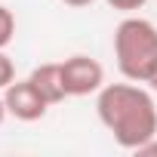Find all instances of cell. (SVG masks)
<instances>
[{
    "label": "cell",
    "instance_id": "12",
    "mask_svg": "<svg viewBox=\"0 0 157 157\" xmlns=\"http://www.w3.org/2000/svg\"><path fill=\"white\" fill-rule=\"evenodd\" d=\"M148 86H154V90H157V68H154V74L148 77Z\"/></svg>",
    "mask_w": 157,
    "mask_h": 157
},
{
    "label": "cell",
    "instance_id": "9",
    "mask_svg": "<svg viewBox=\"0 0 157 157\" xmlns=\"http://www.w3.org/2000/svg\"><path fill=\"white\" fill-rule=\"evenodd\" d=\"M136 154H142V157H157V136H154V139H148L142 148H136Z\"/></svg>",
    "mask_w": 157,
    "mask_h": 157
},
{
    "label": "cell",
    "instance_id": "5",
    "mask_svg": "<svg viewBox=\"0 0 157 157\" xmlns=\"http://www.w3.org/2000/svg\"><path fill=\"white\" fill-rule=\"evenodd\" d=\"M31 80H34V86L46 96V102H49V105H59V102H65V99H68L65 83H62V62L37 65V68L31 71Z\"/></svg>",
    "mask_w": 157,
    "mask_h": 157
},
{
    "label": "cell",
    "instance_id": "11",
    "mask_svg": "<svg viewBox=\"0 0 157 157\" xmlns=\"http://www.w3.org/2000/svg\"><path fill=\"white\" fill-rule=\"evenodd\" d=\"M6 114H10V111H6V99H3V96H0V123H3V120H6Z\"/></svg>",
    "mask_w": 157,
    "mask_h": 157
},
{
    "label": "cell",
    "instance_id": "7",
    "mask_svg": "<svg viewBox=\"0 0 157 157\" xmlns=\"http://www.w3.org/2000/svg\"><path fill=\"white\" fill-rule=\"evenodd\" d=\"M13 80H16V65H13V59L3 49H0V90H6Z\"/></svg>",
    "mask_w": 157,
    "mask_h": 157
},
{
    "label": "cell",
    "instance_id": "1",
    "mask_svg": "<svg viewBox=\"0 0 157 157\" xmlns=\"http://www.w3.org/2000/svg\"><path fill=\"white\" fill-rule=\"evenodd\" d=\"M96 114L102 126L114 136V142L126 151H136L157 136V105L148 90L136 86V80L102 86L96 99Z\"/></svg>",
    "mask_w": 157,
    "mask_h": 157
},
{
    "label": "cell",
    "instance_id": "4",
    "mask_svg": "<svg viewBox=\"0 0 157 157\" xmlns=\"http://www.w3.org/2000/svg\"><path fill=\"white\" fill-rule=\"evenodd\" d=\"M3 99H6V111L16 117V120H25V123H34L46 114L49 102L46 96L34 86V80H13L6 90H3Z\"/></svg>",
    "mask_w": 157,
    "mask_h": 157
},
{
    "label": "cell",
    "instance_id": "8",
    "mask_svg": "<svg viewBox=\"0 0 157 157\" xmlns=\"http://www.w3.org/2000/svg\"><path fill=\"white\" fill-rule=\"evenodd\" d=\"M105 3L111 10H117V13H136V10H142L148 3V0H105Z\"/></svg>",
    "mask_w": 157,
    "mask_h": 157
},
{
    "label": "cell",
    "instance_id": "2",
    "mask_svg": "<svg viewBox=\"0 0 157 157\" xmlns=\"http://www.w3.org/2000/svg\"><path fill=\"white\" fill-rule=\"evenodd\" d=\"M114 59L126 80L148 83L157 68V28L142 16H126L114 31Z\"/></svg>",
    "mask_w": 157,
    "mask_h": 157
},
{
    "label": "cell",
    "instance_id": "6",
    "mask_svg": "<svg viewBox=\"0 0 157 157\" xmlns=\"http://www.w3.org/2000/svg\"><path fill=\"white\" fill-rule=\"evenodd\" d=\"M13 37H16V16L10 6L0 3V49H6L13 43Z\"/></svg>",
    "mask_w": 157,
    "mask_h": 157
},
{
    "label": "cell",
    "instance_id": "3",
    "mask_svg": "<svg viewBox=\"0 0 157 157\" xmlns=\"http://www.w3.org/2000/svg\"><path fill=\"white\" fill-rule=\"evenodd\" d=\"M62 83L68 96H90L105 86V68L93 56H71L62 62Z\"/></svg>",
    "mask_w": 157,
    "mask_h": 157
},
{
    "label": "cell",
    "instance_id": "10",
    "mask_svg": "<svg viewBox=\"0 0 157 157\" xmlns=\"http://www.w3.org/2000/svg\"><path fill=\"white\" fill-rule=\"evenodd\" d=\"M65 6H74V10H83V6H90L93 0H62Z\"/></svg>",
    "mask_w": 157,
    "mask_h": 157
}]
</instances>
